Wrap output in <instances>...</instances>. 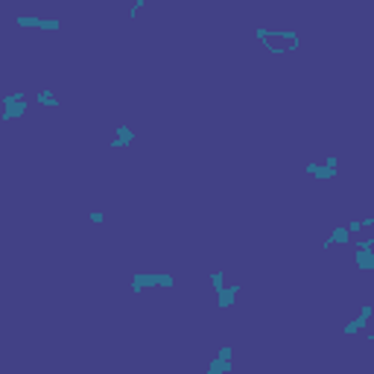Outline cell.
Instances as JSON below:
<instances>
[{
	"label": "cell",
	"instance_id": "cell-1",
	"mask_svg": "<svg viewBox=\"0 0 374 374\" xmlns=\"http://www.w3.org/2000/svg\"><path fill=\"white\" fill-rule=\"evenodd\" d=\"M255 38H257V41H263V38H269V41H281V44H287L289 53L301 47V33H298V30H269V27H257Z\"/></svg>",
	"mask_w": 374,
	"mask_h": 374
},
{
	"label": "cell",
	"instance_id": "cell-2",
	"mask_svg": "<svg viewBox=\"0 0 374 374\" xmlns=\"http://www.w3.org/2000/svg\"><path fill=\"white\" fill-rule=\"evenodd\" d=\"M15 24L21 30H41V33H59L62 21L59 18H38V15H18Z\"/></svg>",
	"mask_w": 374,
	"mask_h": 374
},
{
	"label": "cell",
	"instance_id": "cell-3",
	"mask_svg": "<svg viewBox=\"0 0 374 374\" xmlns=\"http://www.w3.org/2000/svg\"><path fill=\"white\" fill-rule=\"evenodd\" d=\"M161 289V272H135L132 275V284H129V289L132 292H143V289Z\"/></svg>",
	"mask_w": 374,
	"mask_h": 374
},
{
	"label": "cell",
	"instance_id": "cell-4",
	"mask_svg": "<svg viewBox=\"0 0 374 374\" xmlns=\"http://www.w3.org/2000/svg\"><path fill=\"white\" fill-rule=\"evenodd\" d=\"M137 140V135H135V129L132 126H126V123H120L117 126V135H114V140L108 143L111 149H126V146H132Z\"/></svg>",
	"mask_w": 374,
	"mask_h": 374
},
{
	"label": "cell",
	"instance_id": "cell-5",
	"mask_svg": "<svg viewBox=\"0 0 374 374\" xmlns=\"http://www.w3.org/2000/svg\"><path fill=\"white\" fill-rule=\"evenodd\" d=\"M351 243V231H348V225H336L330 234H327V240L322 243V249L327 252L330 246H348Z\"/></svg>",
	"mask_w": 374,
	"mask_h": 374
},
{
	"label": "cell",
	"instance_id": "cell-6",
	"mask_svg": "<svg viewBox=\"0 0 374 374\" xmlns=\"http://www.w3.org/2000/svg\"><path fill=\"white\" fill-rule=\"evenodd\" d=\"M304 172L310 178H319V181H330V178L339 175V170H333V167H327V164H304Z\"/></svg>",
	"mask_w": 374,
	"mask_h": 374
},
{
	"label": "cell",
	"instance_id": "cell-7",
	"mask_svg": "<svg viewBox=\"0 0 374 374\" xmlns=\"http://www.w3.org/2000/svg\"><path fill=\"white\" fill-rule=\"evenodd\" d=\"M354 266L359 272L374 275V249H354Z\"/></svg>",
	"mask_w": 374,
	"mask_h": 374
},
{
	"label": "cell",
	"instance_id": "cell-8",
	"mask_svg": "<svg viewBox=\"0 0 374 374\" xmlns=\"http://www.w3.org/2000/svg\"><path fill=\"white\" fill-rule=\"evenodd\" d=\"M27 108H30V102L27 100H21V102H6L3 100V123H9V120H18V117H24L27 114Z\"/></svg>",
	"mask_w": 374,
	"mask_h": 374
},
{
	"label": "cell",
	"instance_id": "cell-9",
	"mask_svg": "<svg viewBox=\"0 0 374 374\" xmlns=\"http://www.w3.org/2000/svg\"><path fill=\"white\" fill-rule=\"evenodd\" d=\"M240 284L237 281H234V284H228V287L222 289L220 295H217V307H220V310H228V307H234V301H237V295H240Z\"/></svg>",
	"mask_w": 374,
	"mask_h": 374
},
{
	"label": "cell",
	"instance_id": "cell-10",
	"mask_svg": "<svg viewBox=\"0 0 374 374\" xmlns=\"http://www.w3.org/2000/svg\"><path fill=\"white\" fill-rule=\"evenodd\" d=\"M208 374H234V359L214 357L211 362H208Z\"/></svg>",
	"mask_w": 374,
	"mask_h": 374
},
{
	"label": "cell",
	"instance_id": "cell-11",
	"mask_svg": "<svg viewBox=\"0 0 374 374\" xmlns=\"http://www.w3.org/2000/svg\"><path fill=\"white\" fill-rule=\"evenodd\" d=\"M35 102H38V105H44V108H62V100H59V97L53 94L50 88L38 91V94H35Z\"/></svg>",
	"mask_w": 374,
	"mask_h": 374
},
{
	"label": "cell",
	"instance_id": "cell-12",
	"mask_svg": "<svg viewBox=\"0 0 374 374\" xmlns=\"http://www.w3.org/2000/svg\"><path fill=\"white\" fill-rule=\"evenodd\" d=\"M362 327H368V322H365L362 316H354L351 322L342 327V333H345V336H357V333H362Z\"/></svg>",
	"mask_w": 374,
	"mask_h": 374
},
{
	"label": "cell",
	"instance_id": "cell-13",
	"mask_svg": "<svg viewBox=\"0 0 374 374\" xmlns=\"http://www.w3.org/2000/svg\"><path fill=\"white\" fill-rule=\"evenodd\" d=\"M211 287H214V295H220L222 289L228 287V284H225V272H222V269H214V272H211Z\"/></svg>",
	"mask_w": 374,
	"mask_h": 374
},
{
	"label": "cell",
	"instance_id": "cell-14",
	"mask_svg": "<svg viewBox=\"0 0 374 374\" xmlns=\"http://www.w3.org/2000/svg\"><path fill=\"white\" fill-rule=\"evenodd\" d=\"M143 6H146V3H143V0H135V3H132V9H129V18H132V21H135V18L140 15V12H143Z\"/></svg>",
	"mask_w": 374,
	"mask_h": 374
},
{
	"label": "cell",
	"instance_id": "cell-15",
	"mask_svg": "<svg viewBox=\"0 0 374 374\" xmlns=\"http://www.w3.org/2000/svg\"><path fill=\"white\" fill-rule=\"evenodd\" d=\"M217 357L220 359H234V348H231V345H222L220 351H217Z\"/></svg>",
	"mask_w": 374,
	"mask_h": 374
},
{
	"label": "cell",
	"instance_id": "cell-16",
	"mask_svg": "<svg viewBox=\"0 0 374 374\" xmlns=\"http://www.w3.org/2000/svg\"><path fill=\"white\" fill-rule=\"evenodd\" d=\"M354 249H374V234H368L365 240H357V243H354Z\"/></svg>",
	"mask_w": 374,
	"mask_h": 374
},
{
	"label": "cell",
	"instance_id": "cell-17",
	"mask_svg": "<svg viewBox=\"0 0 374 374\" xmlns=\"http://www.w3.org/2000/svg\"><path fill=\"white\" fill-rule=\"evenodd\" d=\"M88 220L94 222V225H102V222H105V214H102V211H91V214H88Z\"/></svg>",
	"mask_w": 374,
	"mask_h": 374
},
{
	"label": "cell",
	"instance_id": "cell-18",
	"mask_svg": "<svg viewBox=\"0 0 374 374\" xmlns=\"http://www.w3.org/2000/svg\"><path fill=\"white\" fill-rule=\"evenodd\" d=\"M348 231H351V237L359 234V231H362V220H351V222H348Z\"/></svg>",
	"mask_w": 374,
	"mask_h": 374
},
{
	"label": "cell",
	"instance_id": "cell-19",
	"mask_svg": "<svg viewBox=\"0 0 374 374\" xmlns=\"http://www.w3.org/2000/svg\"><path fill=\"white\" fill-rule=\"evenodd\" d=\"M3 100H6V102H21V100H24V94H6Z\"/></svg>",
	"mask_w": 374,
	"mask_h": 374
},
{
	"label": "cell",
	"instance_id": "cell-20",
	"mask_svg": "<svg viewBox=\"0 0 374 374\" xmlns=\"http://www.w3.org/2000/svg\"><path fill=\"white\" fill-rule=\"evenodd\" d=\"M362 228H374V214H371V217H365V220H362Z\"/></svg>",
	"mask_w": 374,
	"mask_h": 374
},
{
	"label": "cell",
	"instance_id": "cell-21",
	"mask_svg": "<svg viewBox=\"0 0 374 374\" xmlns=\"http://www.w3.org/2000/svg\"><path fill=\"white\" fill-rule=\"evenodd\" d=\"M365 339H368V342L374 345V330H371V333H365Z\"/></svg>",
	"mask_w": 374,
	"mask_h": 374
}]
</instances>
